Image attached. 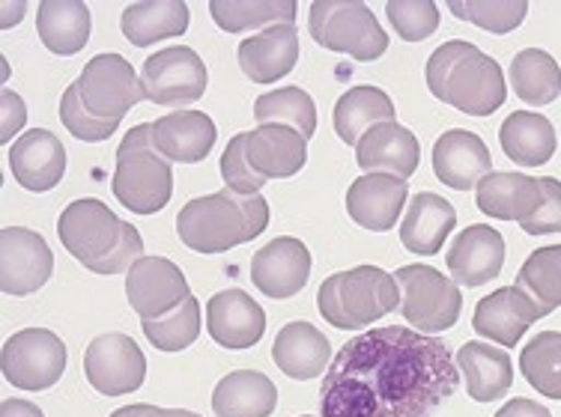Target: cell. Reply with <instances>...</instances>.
I'll return each mask as SVG.
<instances>
[{
	"label": "cell",
	"mask_w": 561,
	"mask_h": 417,
	"mask_svg": "<svg viewBox=\"0 0 561 417\" xmlns=\"http://www.w3.org/2000/svg\"><path fill=\"white\" fill-rule=\"evenodd\" d=\"M460 387L451 349L431 334L382 325L341 346L320 387L323 417H431Z\"/></svg>",
	"instance_id": "cell-1"
},
{
	"label": "cell",
	"mask_w": 561,
	"mask_h": 417,
	"mask_svg": "<svg viewBox=\"0 0 561 417\" xmlns=\"http://www.w3.org/2000/svg\"><path fill=\"white\" fill-rule=\"evenodd\" d=\"M144 99V84L123 54H96L60 99V123L78 140L99 143Z\"/></svg>",
	"instance_id": "cell-2"
},
{
	"label": "cell",
	"mask_w": 561,
	"mask_h": 417,
	"mask_svg": "<svg viewBox=\"0 0 561 417\" xmlns=\"http://www.w3.org/2000/svg\"><path fill=\"white\" fill-rule=\"evenodd\" d=\"M57 235L72 257L96 275H123L144 254V239L96 197L69 204L57 218Z\"/></svg>",
	"instance_id": "cell-3"
},
{
	"label": "cell",
	"mask_w": 561,
	"mask_h": 417,
	"mask_svg": "<svg viewBox=\"0 0 561 417\" xmlns=\"http://www.w3.org/2000/svg\"><path fill=\"white\" fill-rule=\"evenodd\" d=\"M427 86L439 102L469 117H490L507 99L502 66L463 39H451L431 54Z\"/></svg>",
	"instance_id": "cell-4"
},
{
	"label": "cell",
	"mask_w": 561,
	"mask_h": 417,
	"mask_svg": "<svg viewBox=\"0 0 561 417\" xmlns=\"http://www.w3.org/2000/svg\"><path fill=\"white\" fill-rule=\"evenodd\" d=\"M270 227V204L263 194H237L221 188L180 209L176 233L195 254H225L245 245Z\"/></svg>",
	"instance_id": "cell-5"
},
{
	"label": "cell",
	"mask_w": 561,
	"mask_h": 417,
	"mask_svg": "<svg viewBox=\"0 0 561 417\" xmlns=\"http://www.w3.org/2000/svg\"><path fill=\"white\" fill-rule=\"evenodd\" d=\"M317 308L329 325L356 332L374 325L400 308V287L394 275L377 266H356L325 278L317 292Z\"/></svg>",
	"instance_id": "cell-6"
},
{
	"label": "cell",
	"mask_w": 561,
	"mask_h": 417,
	"mask_svg": "<svg viewBox=\"0 0 561 417\" xmlns=\"http://www.w3.org/2000/svg\"><path fill=\"white\" fill-rule=\"evenodd\" d=\"M114 197L135 215L162 212L173 194L171 161L152 143V123H140L119 140Z\"/></svg>",
	"instance_id": "cell-7"
},
{
	"label": "cell",
	"mask_w": 561,
	"mask_h": 417,
	"mask_svg": "<svg viewBox=\"0 0 561 417\" xmlns=\"http://www.w3.org/2000/svg\"><path fill=\"white\" fill-rule=\"evenodd\" d=\"M308 31L317 45L329 51L350 54L370 63L389 51V33L362 0H313L308 10Z\"/></svg>",
	"instance_id": "cell-8"
},
{
	"label": "cell",
	"mask_w": 561,
	"mask_h": 417,
	"mask_svg": "<svg viewBox=\"0 0 561 417\" xmlns=\"http://www.w3.org/2000/svg\"><path fill=\"white\" fill-rule=\"evenodd\" d=\"M400 287V316L421 334H443L457 325L463 296L451 278L433 266H403L394 275Z\"/></svg>",
	"instance_id": "cell-9"
},
{
	"label": "cell",
	"mask_w": 561,
	"mask_h": 417,
	"mask_svg": "<svg viewBox=\"0 0 561 417\" xmlns=\"http://www.w3.org/2000/svg\"><path fill=\"white\" fill-rule=\"evenodd\" d=\"M0 370L7 382L22 391L55 387L66 373V346L48 328H24L3 343Z\"/></svg>",
	"instance_id": "cell-10"
},
{
	"label": "cell",
	"mask_w": 561,
	"mask_h": 417,
	"mask_svg": "<svg viewBox=\"0 0 561 417\" xmlns=\"http://www.w3.org/2000/svg\"><path fill=\"white\" fill-rule=\"evenodd\" d=\"M144 96L162 107L195 105L209 86V72L201 54L188 45H171L152 54L140 69Z\"/></svg>",
	"instance_id": "cell-11"
},
{
	"label": "cell",
	"mask_w": 561,
	"mask_h": 417,
	"mask_svg": "<svg viewBox=\"0 0 561 417\" xmlns=\"http://www.w3.org/2000/svg\"><path fill=\"white\" fill-rule=\"evenodd\" d=\"M84 375L102 396H123L138 391L147 375V358L129 334H99L87 346Z\"/></svg>",
	"instance_id": "cell-12"
},
{
	"label": "cell",
	"mask_w": 561,
	"mask_h": 417,
	"mask_svg": "<svg viewBox=\"0 0 561 417\" xmlns=\"http://www.w3.org/2000/svg\"><path fill=\"white\" fill-rule=\"evenodd\" d=\"M55 271V254L43 235L24 227L0 230V289L7 296H33Z\"/></svg>",
	"instance_id": "cell-13"
},
{
	"label": "cell",
	"mask_w": 561,
	"mask_h": 417,
	"mask_svg": "<svg viewBox=\"0 0 561 417\" xmlns=\"http://www.w3.org/2000/svg\"><path fill=\"white\" fill-rule=\"evenodd\" d=\"M126 296L140 320H162L185 299H192L188 280L176 263L164 257H140L126 271Z\"/></svg>",
	"instance_id": "cell-14"
},
{
	"label": "cell",
	"mask_w": 561,
	"mask_h": 417,
	"mask_svg": "<svg viewBox=\"0 0 561 417\" xmlns=\"http://www.w3.org/2000/svg\"><path fill=\"white\" fill-rule=\"evenodd\" d=\"M311 275V251L293 235H278L251 259L254 287L275 301L299 296Z\"/></svg>",
	"instance_id": "cell-15"
},
{
	"label": "cell",
	"mask_w": 561,
	"mask_h": 417,
	"mask_svg": "<svg viewBox=\"0 0 561 417\" xmlns=\"http://www.w3.org/2000/svg\"><path fill=\"white\" fill-rule=\"evenodd\" d=\"M206 332L230 352H242L260 343L266 332V313L242 289H225L206 301Z\"/></svg>",
	"instance_id": "cell-16"
},
{
	"label": "cell",
	"mask_w": 561,
	"mask_h": 417,
	"mask_svg": "<svg viewBox=\"0 0 561 417\" xmlns=\"http://www.w3.org/2000/svg\"><path fill=\"white\" fill-rule=\"evenodd\" d=\"M10 171L15 183L27 192H51L66 173V150L57 135L48 129L24 131L10 147Z\"/></svg>",
	"instance_id": "cell-17"
},
{
	"label": "cell",
	"mask_w": 561,
	"mask_h": 417,
	"mask_svg": "<svg viewBox=\"0 0 561 417\" xmlns=\"http://www.w3.org/2000/svg\"><path fill=\"white\" fill-rule=\"evenodd\" d=\"M445 263H448L454 283L469 289L484 287L499 278V271L505 266V239L486 224L466 227L463 233L454 239Z\"/></svg>",
	"instance_id": "cell-18"
},
{
	"label": "cell",
	"mask_w": 561,
	"mask_h": 417,
	"mask_svg": "<svg viewBox=\"0 0 561 417\" xmlns=\"http://www.w3.org/2000/svg\"><path fill=\"white\" fill-rule=\"evenodd\" d=\"M407 200H410V185L403 179L386 173H365L346 192V212L370 233H386L398 224Z\"/></svg>",
	"instance_id": "cell-19"
},
{
	"label": "cell",
	"mask_w": 561,
	"mask_h": 417,
	"mask_svg": "<svg viewBox=\"0 0 561 417\" xmlns=\"http://www.w3.org/2000/svg\"><path fill=\"white\" fill-rule=\"evenodd\" d=\"M433 173L454 192H469L478 188L486 173H493V159L476 131L451 129L433 147Z\"/></svg>",
	"instance_id": "cell-20"
},
{
	"label": "cell",
	"mask_w": 561,
	"mask_h": 417,
	"mask_svg": "<svg viewBox=\"0 0 561 417\" xmlns=\"http://www.w3.org/2000/svg\"><path fill=\"white\" fill-rule=\"evenodd\" d=\"M239 66L254 84H275L278 78L290 76L299 63V33L296 24H278L254 33L239 43Z\"/></svg>",
	"instance_id": "cell-21"
},
{
	"label": "cell",
	"mask_w": 561,
	"mask_h": 417,
	"mask_svg": "<svg viewBox=\"0 0 561 417\" xmlns=\"http://www.w3.org/2000/svg\"><path fill=\"white\" fill-rule=\"evenodd\" d=\"M356 161L365 173H386L407 183L419 171L421 143L407 126L382 123L358 140Z\"/></svg>",
	"instance_id": "cell-22"
},
{
	"label": "cell",
	"mask_w": 561,
	"mask_h": 417,
	"mask_svg": "<svg viewBox=\"0 0 561 417\" xmlns=\"http://www.w3.org/2000/svg\"><path fill=\"white\" fill-rule=\"evenodd\" d=\"M245 155L260 179H290L308 164V140L287 126L245 131Z\"/></svg>",
	"instance_id": "cell-23"
},
{
	"label": "cell",
	"mask_w": 561,
	"mask_h": 417,
	"mask_svg": "<svg viewBox=\"0 0 561 417\" xmlns=\"http://www.w3.org/2000/svg\"><path fill=\"white\" fill-rule=\"evenodd\" d=\"M540 320L535 301L517 287H502L493 296L478 301L476 316H472V328L481 337L499 343V346H517L519 337L529 332V325Z\"/></svg>",
	"instance_id": "cell-24"
},
{
	"label": "cell",
	"mask_w": 561,
	"mask_h": 417,
	"mask_svg": "<svg viewBox=\"0 0 561 417\" xmlns=\"http://www.w3.org/2000/svg\"><path fill=\"white\" fill-rule=\"evenodd\" d=\"M216 123L204 111H173L152 123V143L168 161L197 164L216 147Z\"/></svg>",
	"instance_id": "cell-25"
},
{
	"label": "cell",
	"mask_w": 561,
	"mask_h": 417,
	"mask_svg": "<svg viewBox=\"0 0 561 417\" xmlns=\"http://www.w3.org/2000/svg\"><path fill=\"white\" fill-rule=\"evenodd\" d=\"M272 361L290 379L311 382L332 364V343L311 322H287L272 343Z\"/></svg>",
	"instance_id": "cell-26"
},
{
	"label": "cell",
	"mask_w": 561,
	"mask_h": 417,
	"mask_svg": "<svg viewBox=\"0 0 561 417\" xmlns=\"http://www.w3.org/2000/svg\"><path fill=\"white\" fill-rule=\"evenodd\" d=\"M454 227H457V209L439 194L421 192L407 206L403 224H400V242L410 254L433 257L443 251Z\"/></svg>",
	"instance_id": "cell-27"
},
{
	"label": "cell",
	"mask_w": 561,
	"mask_h": 417,
	"mask_svg": "<svg viewBox=\"0 0 561 417\" xmlns=\"http://www.w3.org/2000/svg\"><path fill=\"white\" fill-rule=\"evenodd\" d=\"M543 183L526 173L493 171L476 188L478 209L496 221H523L538 209Z\"/></svg>",
	"instance_id": "cell-28"
},
{
	"label": "cell",
	"mask_w": 561,
	"mask_h": 417,
	"mask_svg": "<svg viewBox=\"0 0 561 417\" xmlns=\"http://www.w3.org/2000/svg\"><path fill=\"white\" fill-rule=\"evenodd\" d=\"M457 370L463 373L466 391L476 403H493L514 385V364L505 349L469 340L457 349Z\"/></svg>",
	"instance_id": "cell-29"
},
{
	"label": "cell",
	"mask_w": 561,
	"mask_h": 417,
	"mask_svg": "<svg viewBox=\"0 0 561 417\" xmlns=\"http://www.w3.org/2000/svg\"><path fill=\"white\" fill-rule=\"evenodd\" d=\"M499 143L507 159L517 161L519 167H540L556 155L559 138H556V126L543 114L517 111L502 123Z\"/></svg>",
	"instance_id": "cell-30"
},
{
	"label": "cell",
	"mask_w": 561,
	"mask_h": 417,
	"mask_svg": "<svg viewBox=\"0 0 561 417\" xmlns=\"http://www.w3.org/2000/svg\"><path fill=\"white\" fill-rule=\"evenodd\" d=\"M278 406V387L257 370H237L225 375L213 391L216 417H270Z\"/></svg>",
	"instance_id": "cell-31"
},
{
	"label": "cell",
	"mask_w": 561,
	"mask_h": 417,
	"mask_svg": "<svg viewBox=\"0 0 561 417\" xmlns=\"http://www.w3.org/2000/svg\"><path fill=\"white\" fill-rule=\"evenodd\" d=\"M119 31L138 48L183 36L188 31V7L183 0H140L126 7L119 19Z\"/></svg>",
	"instance_id": "cell-32"
},
{
	"label": "cell",
	"mask_w": 561,
	"mask_h": 417,
	"mask_svg": "<svg viewBox=\"0 0 561 417\" xmlns=\"http://www.w3.org/2000/svg\"><path fill=\"white\" fill-rule=\"evenodd\" d=\"M90 10L81 0H43L36 15V33L48 51L72 57L90 43Z\"/></svg>",
	"instance_id": "cell-33"
},
{
	"label": "cell",
	"mask_w": 561,
	"mask_h": 417,
	"mask_svg": "<svg viewBox=\"0 0 561 417\" xmlns=\"http://www.w3.org/2000/svg\"><path fill=\"white\" fill-rule=\"evenodd\" d=\"M394 123V105L379 86H350L335 105V131L346 147H358L367 131Z\"/></svg>",
	"instance_id": "cell-34"
},
{
	"label": "cell",
	"mask_w": 561,
	"mask_h": 417,
	"mask_svg": "<svg viewBox=\"0 0 561 417\" xmlns=\"http://www.w3.org/2000/svg\"><path fill=\"white\" fill-rule=\"evenodd\" d=\"M213 22L227 33H245L254 27L296 24V0H213Z\"/></svg>",
	"instance_id": "cell-35"
},
{
	"label": "cell",
	"mask_w": 561,
	"mask_h": 417,
	"mask_svg": "<svg viewBox=\"0 0 561 417\" xmlns=\"http://www.w3.org/2000/svg\"><path fill=\"white\" fill-rule=\"evenodd\" d=\"M511 86L526 105H550L561 96V66L552 60V54L526 48L511 63Z\"/></svg>",
	"instance_id": "cell-36"
},
{
	"label": "cell",
	"mask_w": 561,
	"mask_h": 417,
	"mask_svg": "<svg viewBox=\"0 0 561 417\" xmlns=\"http://www.w3.org/2000/svg\"><path fill=\"white\" fill-rule=\"evenodd\" d=\"M254 117L260 126H287L305 140L317 131V105L302 86H280L254 102Z\"/></svg>",
	"instance_id": "cell-37"
},
{
	"label": "cell",
	"mask_w": 561,
	"mask_h": 417,
	"mask_svg": "<svg viewBox=\"0 0 561 417\" xmlns=\"http://www.w3.org/2000/svg\"><path fill=\"white\" fill-rule=\"evenodd\" d=\"M514 287L535 301L540 316H550L556 308H561V245L531 251Z\"/></svg>",
	"instance_id": "cell-38"
},
{
	"label": "cell",
	"mask_w": 561,
	"mask_h": 417,
	"mask_svg": "<svg viewBox=\"0 0 561 417\" xmlns=\"http://www.w3.org/2000/svg\"><path fill=\"white\" fill-rule=\"evenodd\" d=\"M519 370L540 396L561 399V332H540L519 352Z\"/></svg>",
	"instance_id": "cell-39"
},
{
	"label": "cell",
	"mask_w": 561,
	"mask_h": 417,
	"mask_svg": "<svg viewBox=\"0 0 561 417\" xmlns=\"http://www.w3.org/2000/svg\"><path fill=\"white\" fill-rule=\"evenodd\" d=\"M144 334L159 352H183V349H188L201 337V304H197L195 296L185 299L176 311L162 316V320L144 322Z\"/></svg>",
	"instance_id": "cell-40"
},
{
	"label": "cell",
	"mask_w": 561,
	"mask_h": 417,
	"mask_svg": "<svg viewBox=\"0 0 561 417\" xmlns=\"http://www.w3.org/2000/svg\"><path fill=\"white\" fill-rule=\"evenodd\" d=\"M448 10L460 19V22L478 24L481 31L490 33H511L517 31L519 24L529 15V3L526 0H451Z\"/></svg>",
	"instance_id": "cell-41"
},
{
	"label": "cell",
	"mask_w": 561,
	"mask_h": 417,
	"mask_svg": "<svg viewBox=\"0 0 561 417\" xmlns=\"http://www.w3.org/2000/svg\"><path fill=\"white\" fill-rule=\"evenodd\" d=\"M386 15L403 43H424L439 27V7L433 0H389Z\"/></svg>",
	"instance_id": "cell-42"
},
{
	"label": "cell",
	"mask_w": 561,
	"mask_h": 417,
	"mask_svg": "<svg viewBox=\"0 0 561 417\" xmlns=\"http://www.w3.org/2000/svg\"><path fill=\"white\" fill-rule=\"evenodd\" d=\"M221 179H225V188L237 194H260V188L266 185V179H260L257 173L251 171L249 155H245V131L227 143L221 155Z\"/></svg>",
	"instance_id": "cell-43"
},
{
	"label": "cell",
	"mask_w": 561,
	"mask_h": 417,
	"mask_svg": "<svg viewBox=\"0 0 561 417\" xmlns=\"http://www.w3.org/2000/svg\"><path fill=\"white\" fill-rule=\"evenodd\" d=\"M540 183H543V197H540L538 209L529 218H523L519 227L529 235L561 233V183L552 176H543Z\"/></svg>",
	"instance_id": "cell-44"
},
{
	"label": "cell",
	"mask_w": 561,
	"mask_h": 417,
	"mask_svg": "<svg viewBox=\"0 0 561 417\" xmlns=\"http://www.w3.org/2000/svg\"><path fill=\"white\" fill-rule=\"evenodd\" d=\"M0 143H10L12 135H19L27 123V107H24V99L12 90H3L0 93Z\"/></svg>",
	"instance_id": "cell-45"
},
{
	"label": "cell",
	"mask_w": 561,
	"mask_h": 417,
	"mask_svg": "<svg viewBox=\"0 0 561 417\" xmlns=\"http://www.w3.org/2000/svg\"><path fill=\"white\" fill-rule=\"evenodd\" d=\"M111 417H201L195 412H185V408H159L150 403H135V406L117 408Z\"/></svg>",
	"instance_id": "cell-46"
},
{
	"label": "cell",
	"mask_w": 561,
	"mask_h": 417,
	"mask_svg": "<svg viewBox=\"0 0 561 417\" xmlns=\"http://www.w3.org/2000/svg\"><path fill=\"white\" fill-rule=\"evenodd\" d=\"M496 417H552L550 408H543L540 403H535V399H523V396H517V399H511V403H505V406L499 408Z\"/></svg>",
	"instance_id": "cell-47"
},
{
	"label": "cell",
	"mask_w": 561,
	"mask_h": 417,
	"mask_svg": "<svg viewBox=\"0 0 561 417\" xmlns=\"http://www.w3.org/2000/svg\"><path fill=\"white\" fill-rule=\"evenodd\" d=\"M0 417H45L39 406H33L31 399H3L0 403Z\"/></svg>",
	"instance_id": "cell-48"
},
{
	"label": "cell",
	"mask_w": 561,
	"mask_h": 417,
	"mask_svg": "<svg viewBox=\"0 0 561 417\" xmlns=\"http://www.w3.org/2000/svg\"><path fill=\"white\" fill-rule=\"evenodd\" d=\"M302 417H311V415H302Z\"/></svg>",
	"instance_id": "cell-49"
}]
</instances>
